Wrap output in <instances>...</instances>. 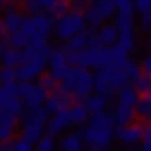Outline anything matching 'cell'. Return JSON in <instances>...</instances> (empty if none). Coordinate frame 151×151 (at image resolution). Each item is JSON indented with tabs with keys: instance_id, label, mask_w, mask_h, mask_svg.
Segmentation results:
<instances>
[{
	"instance_id": "cell-1",
	"label": "cell",
	"mask_w": 151,
	"mask_h": 151,
	"mask_svg": "<svg viewBox=\"0 0 151 151\" xmlns=\"http://www.w3.org/2000/svg\"><path fill=\"white\" fill-rule=\"evenodd\" d=\"M63 88H68V93L78 101H86L93 93V76L86 68H73L63 81Z\"/></svg>"
},
{
	"instance_id": "cell-2",
	"label": "cell",
	"mask_w": 151,
	"mask_h": 151,
	"mask_svg": "<svg viewBox=\"0 0 151 151\" xmlns=\"http://www.w3.org/2000/svg\"><path fill=\"white\" fill-rule=\"evenodd\" d=\"M83 25H86V15H83V13H78V10H65L60 18H55L53 30H55V35H58L60 40L68 43L73 35H78V33L83 30Z\"/></svg>"
},
{
	"instance_id": "cell-3",
	"label": "cell",
	"mask_w": 151,
	"mask_h": 151,
	"mask_svg": "<svg viewBox=\"0 0 151 151\" xmlns=\"http://www.w3.org/2000/svg\"><path fill=\"white\" fill-rule=\"evenodd\" d=\"M45 124H48V111L43 106L28 108V113H23V134L33 141H38L45 134Z\"/></svg>"
},
{
	"instance_id": "cell-4",
	"label": "cell",
	"mask_w": 151,
	"mask_h": 151,
	"mask_svg": "<svg viewBox=\"0 0 151 151\" xmlns=\"http://www.w3.org/2000/svg\"><path fill=\"white\" fill-rule=\"evenodd\" d=\"M48 68H50V78L55 83H63L65 76L73 70V63H70V50L68 48H58V50H50V58H48Z\"/></svg>"
},
{
	"instance_id": "cell-5",
	"label": "cell",
	"mask_w": 151,
	"mask_h": 151,
	"mask_svg": "<svg viewBox=\"0 0 151 151\" xmlns=\"http://www.w3.org/2000/svg\"><path fill=\"white\" fill-rule=\"evenodd\" d=\"M48 93L50 91L43 86V83H30V81L20 83V101H23V106H25V111H28V108L43 106L45 98H48Z\"/></svg>"
},
{
	"instance_id": "cell-6",
	"label": "cell",
	"mask_w": 151,
	"mask_h": 151,
	"mask_svg": "<svg viewBox=\"0 0 151 151\" xmlns=\"http://www.w3.org/2000/svg\"><path fill=\"white\" fill-rule=\"evenodd\" d=\"M86 23H91V25H101V23H106L111 15H116V8H113L111 0H93L91 5L86 8Z\"/></svg>"
},
{
	"instance_id": "cell-7",
	"label": "cell",
	"mask_w": 151,
	"mask_h": 151,
	"mask_svg": "<svg viewBox=\"0 0 151 151\" xmlns=\"http://www.w3.org/2000/svg\"><path fill=\"white\" fill-rule=\"evenodd\" d=\"M113 63H119L113 45H93V48H88V65L106 68V65H113Z\"/></svg>"
},
{
	"instance_id": "cell-8",
	"label": "cell",
	"mask_w": 151,
	"mask_h": 151,
	"mask_svg": "<svg viewBox=\"0 0 151 151\" xmlns=\"http://www.w3.org/2000/svg\"><path fill=\"white\" fill-rule=\"evenodd\" d=\"M81 136H83V141H86V146H111L113 131L101 129V126H96V124H88V126H83Z\"/></svg>"
},
{
	"instance_id": "cell-9",
	"label": "cell",
	"mask_w": 151,
	"mask_h": 151,
	"mask_svg": "<svg viewBox=\"0 0 151 151\" xmlns=\"http://www.w3.org/2000/svg\"><path fill=\"white\" fill-rule=\"evenodd\" d=\"M70 98H73V96L68 93V88L60 86L55 93H48V98H45L43 108L48 111V116H53V113H58V111H63V108L70 106Z\"/></svg>"
},
{
	"instance_id": "cell-10",
	"label": "cell",
	"mask_w": 151,
	"mask_h": 151,
	"mask_svg": "<svg viewBox=\"0 0 151 151\" xmlns=\"http://www.w3.org/2000/svg\"><path fill=\"white\" fill-rule=\"evenodd\" d=\"M96 30H98V28H88V25H86L78 35L70 38L65 48L76 53V50H88V48H93V45H98V43H96Z\"/></svg>"
},
{
	"instance_id": "cell-11",
	"label": "cell",
	"mask_w": 151,
	"mask_h": 151,
	"mask_svg": "<svg viewBox=\"0 0 151 151\" xmlns=\"http://www.w3.org/2000/svg\"><path fill=\"white\" fill-rule=\"evenodd\" d=\"M141 136H144V126L141 124H129V126H121V129L116 131V139H119L126 149L141 144Z\"/></svg>"
},
{
	"instance_id": "cell-12",
	"label": "cell",
	"mask_w": 151,
	"mask_h": 151,
	"mask_svg": "<svg viewBox=\"0 0 151 151\" xmlns=\"http://www.w3.org/2000/svg\"><path fill=\"white\" fill-rule=\"evenodd\" d=\"M134 48H136V35H134V30H124V33H119L116 43H113V50H116V58H119V60L129 58V53H131Z\"/></svg>"
},
{
	"instance_id": "cell-13",
	"label": "cell",
	"mask_w": 151,
	"mask_h": 151,
	"mask_svg": "<svg viewBox=\"0 0 151 151\" xmlns=\"http://www.w3.org/2000/svg\"><path fill=\"white\" fill-rule=\"evenodd\" d=\"M70 126V116H68V108H63V111L53 113V116H48V134L50 136H58L63 134L65 129Z\"/></svg>"
},
{
	"instance_id": "cell-14",
	"label": "cell",
	"mask_w": 151,
	"mask_h": 151,
	"mask_svg": "<svg viewBox=\"0 0 151 151\" xmlns=\"http://www.w3.org/2000/svg\"><path fill=\"white\" fill-rule=\"evenodd\" d=\"M55 151H86V141H83L81 131L78 134H65Z\"/></svg>"
},
{
	"instance_id": "cell-15",
	"label": "cell",
	"mask_w": 151,
	"mask_h": 151,
	"mask_svg": "<svg viewBox=\"0 0 151 151\" xmlns=\"http://www.w3.org/2000/svg\"><path fill=\"white\" fill-rule=\"evenodd\" d=\"M68 116H70V126H86V121L91 119L86 103L78 101V103H70L68 106Z\"/></svg>"
},
{
	"instance_id": "cell-16",
	"label": "cell",
	"mask_w": 151,
	"mask_h": 151,
	"mask_svg": "<svg viewBox=\"0 0 151 151\" xmlns=\"http://www.w3.org/2000/svg\"><path fill=\"white\" fill-rule=\"evenodd\" d=\"M108 101H111V96H103V93H91L83 103H86L88 113H91V116H96V113H103V111H106Z\"/></svg>"
},
{
	"instance_id": "cell-17",
	"label": "cell",
	"mask_w": 151,
	"mask_h": 151,
	"mask_svg": "<svg viewBox=\"0 0 151 151\" xmlns=\"http://www.w3.org/2000/svg\"><path fill=\"white\" fill-rule=\"evenodd\" d=\"M113 119L119 126H129L136 119V106H124V103H116V111H113Z\"/></svg>"
},
{
	"instance_id": "cell-18",
	"label": "cell",
	"mask_w": 151,
	"mask_h": 151,
	"mask_svg": "<svg viewBox=\"0 0 151 151\" xmlns=\"http://www.w3.org/2000/svg\"><path fill=\"white\" fill-rule=\"evenodd\" d=\"M23 20H25V15L23 13H18V10H8L5 13V18H3V30L5 33H18L20 30V25H23Z\"/></svg>"
},
{
	"instance_id": "cell-19",
	"label": "cell",
	"mask_w": 151,
	"mask_h": 151,
	"mask_svg": "<svg viewBox=\"0 0 151 151\" xmlns=\"http://www.w3.org/2000/svg\"><path fill=\"white\" fill-rule=\"evenodd\" d=\"M119 38V28L116 25H101L96 30V43L98 45H113Z\"/></svg>"
},
{
	"instance_id": "cell-20",
	"label": "cell",
	"mask_w": 151,
	"mask_h": 151,
	"mask_svg": "<svg viewBox=\"0 0 151 151\" xmlns=\"http://www.w3.org/2000/svg\"><path fill=\"white\" fill-rule=\"evenodd\" d=\"M113 25L119 28V33H124V30H134V10H116V23Z\"/></svg>"
},
{
	"instance_id": "cell-21",
	"label": "cell",
	"mask_w": 151,
	"mask_h": 151,
	"mask_svg": "<svg viewBox=\"0 0 151 151\" xmlns=\"http://www.w3.org/2000/svg\"><path fill=\"white\" fill-rule=\"evenodd\" d=\"M60 0H28V8H30L33 13H53L55 8H58Z\"/></svg>"
},
{
	"instance_id": "cell-22",
	"label": "cell",
	"mask_w": 151,
	"mask_h": 151,
	"mask_svg": "<svg viewBox=\"0 0 151 151\" xmlns=\"http://www.w3.org/2000/svg\"><path fill=\"white\" fill-rule=\"evenodd\" d=\"M116 93H119V103H124V106H136V101H139V93H136V88L129 86V83H126V86H121Z\"/></svg>"
},
{
	"instance_id": "cell-23",
	"label": "cell",
	"mask_w": 151,
	"mask_h": 151,
	"mask_svg": "<svg viewBox=\"0 0 151 151\" xmlns=\"http://www.w3.org/2000/svg\"><path fill=\"white\" fill-rule=\"evenodd\" d=\"M0 60H3V65H8V68H18V65H20V60H23V50L8 48V50H3Z\"/></svg>"
},
{
	"instance_id": "cell-24",
	"label": "cell",
	"mask_w": 151,
	"mask_h": 151,
	"mask_svg": "<svg viewBox=\"0 0 151 151\" xmlns=\"http://www.w3.org/2000/svg\"><path fill=\"white\" fill-rule=\"evenodd\" d=\"M136 116H141V119L151 121V93L139 96V101H136Z\"/></svg>"
},
{
	"instance_id": "cell-25",
	"label": "cell",
	"mask_w": 151,
	"mask_h": 151,
	"mask_svg": "<svg viewBox=\"0 0 151 151\" xmlns=\"http://www.w3.org/2000/svg\"><path fill=\"white\" fill-rule=\"evenodd\" d=\"M13 134H15V119L0 116V144H3V141H10Z\"/></svg>"
},
{
	"instance_id": "cell-26",
	"label": "cell",
	"mask_w": 151,
	"mask_h": 151,
	"mask_svg": "<svg viewBox=\"0 0 151 151\" xmlns=\"http://www.w3.org/2000/svg\"><path fill=\"white\" fill-rule=\"evenodd\" d=\"M91 124L101 126V129H108V131H113V126H116V119H113V113L103 111V113H96V116H93V121H91Z\"/></svg>"
},
{
	"instance_id": "cell-27",
	"label": "cell",
	"mask_w": 151,
	"mask_h": 151,
	"mask_svg": "<svg viewBox=\"0 0 151 151\" xmlns=\"http://www.w3.org/2000/svg\"><path fill=\"white\" fill-rule=\"evenodd\" d=\"M134 88H136V93H139V96H144V93H151V76L141 70L139 78L134 81Z\"/></svg>"
},
{
	"instance_id": "cell-28",
	"label": "cell",
	"mask_w": 151,
	"mask_h": 151,
	"mask_svg": "<svg viewBox=\"0 0 151 151\" xmlns=\"http://www.w3.org/2000/svg\"><path fill=\"white\" fill-rule=\"evenodd\" d=\"M13 151H35V141L28 139L25 134H20L15 141H13Z\"/></svg>"
},
{
	"instance_id": "cell-29",
	"label": "cell",
	"mask_w": 151,
	"mask_h": 151,
	"mask_svg": "<svg viewBox=\"0 0 151 151\" xmlns=\"http://www.w3.org/2000/svg\"><path fill=\"white\" fill-rule=\"evenodd\" d=\"M35 151H55V136L43 134L40 139L35 141Z\"/></svg>"
},
{
	"instance_id": "cell-30",
	"label": "cell",
	"mask_w": 151,
	"mask_h": 151,
	"mask_svg": "<svg viewBox=\"0 0 151 151\" xmlns=\"http://www.w3.org/2000/svg\"><path fill=\"white\" fill-rule=\"evenodd\" d=\"M15 81H18L15 68H8V65H3V68H0V83H15Z\"/></svg>"
},
{
	"instance_id": "cell-31",
	"label": "cell",
	"mask_w": 151,
	"mask_h": 151,
	"mask_svg": "<svg viewBox=\"0 0 151 151\" xmlns=\"http://www.w3.org/2000/svg\"><path fill=\"white\" fill-rule=\"evenodd\" d=\"M139 25H141V30L151 33V10H146V13H139Z\"/></svg>"
},
{
	"instance_id": "cell-32",
	"label": "cell",
	"mask_w": 151,
	"mask_h": 151,
	"mask_svg": "<svg viewBox=\"0 0 151 151\" xmlns=\"http://www.w3.org/2000/svg\"><path fill=\"white\" fill-rule=\"evenodd\" d=\"M134 8L139 13H146V10H151V0H134Z\"/></svg>"
},
{
	"instance_id": "cell-33",
	"label": "cell",
	"mask_w": 151,
	"mask_h": 151,
	"mask_svg": "<svg viewBox=\"0 0 151 151\" xmlns=\"http://www.w3.org/2000/svg\"><path fill=\"white\" fill-rule=\"evenodd\" d=\"M141 70H144V73H149V76H151V50H149V53H146L144 63H141Z\"/></svg>"
},
{
	"instance_id": "cell-34",
	"label": "cell",
	"mask_w": 151,
	"mask_h": 151,
	"mask_svg": "<svg viewBox=\"0 0 151 151\" xmlns=\"http://www.w3.org/2000/svg\"><path fill=\"white\" fill-rule=\"evenodd\" d=\"M141 144H151V124L144 126V136H141Z\"/></svg>"
},
{
	"instance_id": "cell-35",
	"label": "cell",
	"mask_w": 151,
	"mask_h": 151,
	"mask_svg": "<svg viewBox=\"0 0 151 151\" xmlns=\"http://www.w3.org/2000/svg\"><path fill=\"white\" fill-rule=\"evenodd\" d=\"M0 151H13V141H3V146H0Z\"/></svg>"
},
{
	"instance_id": "cell-36",
	"label": "cell",
	"mask_w": 151,
	"mask_h": 151,
	"mask_svg": "<svg viewBox=\"0 0 151 151\" xmlns=\"http://www.w3.org/2000/svg\"><path fill=\"white\" fill-rule=\"evenodd\" d=\"M86 151H108V146H86Z\"/></svg>"
},
{
	"instance_id": "cell-37",
	"label": "cell",
	"mask_w": 151,
	"mask_h": 151,
	"mask_svg": "<svg viewBox=\"0 0 151 151\" xmlns=\"http://www.w3.org/2000/svg\"><path fill=\"white\" fill-rule=\"evenodd\" d=\"M3 50H5V45H3V43H0V55H3Z\"/></svg>"
},
{
	"instance_id": "cell-38",
	"label": "cell",
	"mask_w": 151,
	"mask_h": 151,
	"mask_svg": "<svg viewBox=\"0 0 151 151\" xmlns=\"http://www.w3.org/2000/svg\"><path fill=\"white\" fill-rule=\"evenodd\" d=\"M146 45H149V50H151V35H149V43H146Z\"/></svg>"
},
{
	"instance_id": "cell-39",
	"label": "cell",
	"mask_w": 151,
	"mask_h": 151,
	"mask_svg": "<svg viewBox=\"0 0 151 151\" xmlns=\"http://www.w3.org/2000/svg\"><path fill=\"white\" fill-rule=\"evenodd\" d=\"M5 3H8V0H0V8H3V5H5Z\"/></svg>"
},
{
	"instance_id": "cell-40",
	"label": "cell",
	"mask_w": 151,
	"mask_h": 151,
	"mask_svg": "<svg viewBox=\"0 0 151 151\" xmlns=\"http://www.w3.org/2000/svg\"><path fill=\"white\" fill-rule=\"evenodd\" d=\"M3 33H5V30H3V23H0V35H3Z\"/></svg>"
},
{
	"instance_id": "cell-41",
	"label": "cell",
	"mask_w": 151,
	"mask_h": 151,
	"mask_svg": "<svg viewBox=\"0 0 151 151\" xmlns=\"http://www.w3.org/2000/svg\"><path fill=\"white\" fill-rule=\"evenodd\" d=\"M60 3H65V5H68V3H70V0H60Z\"/></svg>"
}]
</instances>
